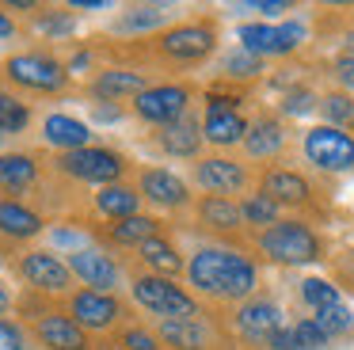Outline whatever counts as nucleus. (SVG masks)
<instances>
[{"instance_id": "f257e3e1", "label": "nucleus", "mask_w": 354, "mask_h": 350, "mask_svg": "<svg viewBox=\"0 0 354 350\" xmlns=\"http://www.w3.org/2000/svg\"><path fill=\"white\" fill-rule=\"evenodd\" d=\"M187 286L198 301L244 304L259 297V263L229 243H202L187 259Z\"/></svg>"}, {"instance_id": "f03ea898", "label": "nucleus", "mask_w": 354, "mask_h": 350, "mask_svg": "<svg viewBox=\"0 0 354 350\" xmlns=\"http://www.w3.org/2000/svg\"><path fill=\"white\" fill-rule=\"evenodd\" d=\"M130 297L156 320H202V301L176 278H160V274H130Z\"/></svg>"}, {"instance_id": "7ed1b4c3", "label": "nucleus", "mask_w": 354, "mask_h": 350, "mask_svg": "<svg viewBox=\"0 0 354 350\" xmlns=\"http://www.w3.org/2000/svg\"><path fill=\"white\" fill-rule=\"evenodd\" d=\"M255 251L267 255L270 263L305 266V263H316V259L324 255V243L301 217H282L278 225L255 232Z\"/></svg>"}, {"instance_id": "20e7f679", "label": "nucleus", "mask_w": 354, "mask_h": 350, "mask_svg": "<svg viewBox=\"0 0 354 350\" xmlns=\"http://www.w3.org/2000/svg\"><path fill=\"white\" fill-rule=\"evenodd\" d=\"M217 50V23L214 19H187L160 30L153 38V53L164 65H198Z\"/></svg>"}, {"instance_id": "39448f33", "label": "nucleus", "mask_w": 354, "mask_h": 350, "mask_svg": "<svg viewBox=\"0 0 354 350\" xmlns=\"http://www.w3.org/2000/svg\"><path fill=\"white\" fill-rule=\"evenodd\" d=\"M54 167L62 175L77 183H95V187H111V183H122L126 175V156L115 149H103V145H88V149H77V152H57Z\"/></svg>"}, {"instance_id": "423d86ee", "label": "nucleus", "mask_w": 354, "mask_h": 350, "mask_svg": "<svg viewBox=\"0 0 354 350\" xmlns=\"http://www.w3.org/2000/svg\"><path fill=\"white\" fill-rule=\"evenodd\" d=\"M16 274L27 282V289L39 297H69L73 293V270L57 251H46V248H31L16 259Z\"/></svg>"}, {"instance_id": "0eeeda50", "label": "nucleus", "mask_w": 354, "mask_h": 350, "mask_svg": "<svg viewBox=\"0 0 354 350\" xmlns=\"http://www.w3.org/2000/svg\"><path fill=\"white\" fill-rule=\"evenodd\" d=\"M65 312L84 327L88 335H107L126 324V304L118 293H100V289H73L65 297Z\"/></svg>"}, {"instance_id": "6e6552de", "label": "nucleus", "mask_w": 354, "mask_h": 350, "mask_svg": "<svg viewBox=\"0 0 354 350\" xmlns=\"http://www.w3.org/2000/svg\"><path fill=\"white\" fill-rule=\"evenodd\" d=\"M4 80L16 84V88L27 91H42V95H54L69 84V65H62L50 53H12L4 61Z\"/></svg>"}, {"instance_id": "1a4fd4ad", "label": "nucleus", "mask_w": 354, "mask_h": 350, "mask_svg": "<svg viewBox=\"0 0 354 350\" xmlns=\"http://www.w3.org/2000/svg\"><path fill=\"white\" fill-rule=\"evenodd\" d=\"M27 335L42 350H95L92 335L77 324L65 308H39L27 316Z\"/></svg>"}, {"instance_id": "9d476101", "label": "nucleus", "mask_w": 354, "mask_h": 350, "mask_svg": "<svg viewBox=\"0 0 354 350\" xmlns=\"http://www.w3.org/2000/svg\"><path fill=\"white\" fill-rule=\"evenodd\" d=\"M301 152H305V160L313 167H320V172H339V175L354 172V137L339 126H328V122L305 129Z\"/></svg>"}, {"instance_id": "9b49d317", "label": "nucleus", "mask_w": 354, "mask_h": 350, "mask_svg": "<svg viewBox=\"0 0 354 350\" xmlns=\"http://www.w3.org/2000/svg\"><path fill=\"white\" fill-rule=\"evenodd\" d=\"M191 179L198 183L206 194H244L248 187H252V172H248V164H240V160L232 156H198L191 164Z\"/></svg>"}, {"instance_id": "f8f14e48", "label": "nucleus", "mask_w": 354, "mask_h": 350, "mask_svg": "<svg viewBox=\"0 0 354 350\" xmlns=\"http://www.w3.org/2000/svg\"><path fill=\"white\" fill-rule=\"evenodd\" d=\"M187 107H191V88L187 84H153L133 99V114L141 122H153L156 129L183 118Z\"/></svg>"}, {"instance_id": "ddd939ff", "label": "nucleus", "mask_w": 354, "mask_h": 350, "mask_svg": "<svg viewBox=\"0 0 354 350\" xmlns=\"http://www.w3.org/2000/svg\"><path fill=\"white\" fill-rule=\"evenodd\" d=\"M240 42L255 57H286L305 42V27L301 23H244L240 27Z\"/></svg>"}, {"instance_id": "4468645a", "label": "nucleus", "mask_w": 354, "mask_h": 350, "mask_svg": "<svg viewBox=\"0 0 354 350\" xmlns=\"http://www.w3.org/2000/svg\"><path fill=\"white\" fill-rule=\"evenodd\" d=\"M69 270L73 278L80 282L84 289H100V293H115L122 286V266L115 263V255L103 248H80V251H69Z\"/></svg>"}, {"instance_id": "2eb2a0df", "label": "nucleus", "mask_w": 354, "mask_h": 350, "mask_svg": "<svg viewBox=\"0 0 354 350\" xmlns=\"http://www.w3.org/2000/svg\"><path fill=\"white\" fill-rule=\"evenodd\" d=\"M138 194H141V202L156 205V210H168V213H179L191 205V187L176 172H168V167H141Z\"/></svg>"}, {"instance_id": "dca6fc26", "label": "nucleus", "mask_w": 354, "mask_h": 350, "mask_svg": "<svg viewBox=\"0 0 354 350\" xmlns=\"http://www.w3.org/2000/svg\"><path fill=\"white\" fill-rule=\"evenodd\" d=\"M232 327H236V335L244 342L267 347L270 335H274L278 327H286V320H282V308H278L270 297H252V301L232 308Z\"/></svg>"}, {"instance_id": "f3484780", "label": "nucleus", "mask_w": 354, "mask_h": 350, "mask_svg": "<svg viewBox=\"0 0 354 350\" xmlns=\"http://www.w3.org/2000/svg\"><path fill=\"white\" fill-rule=\"evenodd\" d=\"M259 194H267L278 210H308L313 205V183L293 167H267L259 175Z\"/></svg>"}, {"instance_id": "a211bd4d", "label": "nucleus", "mask_w": 354, "mask_h": 350, "mask_svg": "<svg viewBox=\"0 0 354 350\" xmlns=\"http://www.w3.org/2000/svg\"><path fill=\"white\" fill-rule=\"evenodd\" d=\"M145 88H153V84H149V73H138V68H100V73L92 76V84H88V91H92L100 103L138 99Z\"/></svg>"}, {"instance_id": "6ab92c4d", "label": "nucleus", "mask_w": 354, "mask_h": 350, "mask_svg": "<svg viewBox=\"0 0 354 350\" xmlns=\"http://www.w3.org/2000/svg\"><path fill=\"white\" fill-rule=\"evenodd\" d=\"M202 122L194 118L191 111L183 114V118L168 122V126L156 129V145H160V152H168V156L176 160H198V149H202Z\"/></svg>"}, {"instance_id": "aec40b11", "label": "nucleus", "mask_w": 354, "mask_h": 350, "mask_svg": "<svg viewBox=\"0 0 354 350\" xmlns=\"http://www.w3.org/2000/svg\"><path fill=\"white\" fill-rule=\"evenodd\" d=\"M153 331L164 350H214V331L206 320H156Z\"/></svg>"}, {"instance_id": "412c9836", "label": "nucleus", "mask_w": 354, "mask_h": 350, "mask_svg": "<svg viewBox=\"0 0 354 350\" xmlns=\"http://www.w3.org/2000/svg\"><path fill=\"white\" fill-rule=\"evenodd\" d=\"M46 232V217L35 213L31 205L16 202V198H0V240L8 243H24Z\"/></svg>"}, {"instance_id": "4be33fe9", "label": "nucleus", "mask_w": 354, "mask_h": 350, "mask_svg": "<svg viewBox=\"0 0 354 350\" xmlns=\"http://www.w3.org/2000/svg\"><path fill=\"white\" fill-rule=\"evenodd\" d=\"M42 141L54 145L57 152H77L92 145V126L73 114H46L42 118Z\"/></svg>"}, {"instance_id": "5701e85b", "label": "nucleus", "mask_w": 354, "mask_h": 350, "mask_svg": "<svg viewBox=\"0 0 354 350\" xmlns=\"http://www.w3.org/2000/svg\"><path fill=\"white\" fill-rule=\"evenodd\" d=\"M194 217H198V225H206L209 232H217V236H229V232H240V228H244L240 202L221 198V194H202L198 202H194Z\"/></svg>"}, {"instance_id": "b1692460", "label": "nucleus", "mask_w": 354, "mask_h": 350, "mask_svg": "<svg viewBox=\"0 0 354 350\" xmlns=\"http://www.w3.org/2000/svg\"><path fill=\"white\" fill-rule=\"evenodd\" d=\"M286 149V129L274 114H263L248 126V137H244V152L252 160H274L278 152Z\"/></svg>"}, {"instance_id": "393cba45", "label": "nucleus", "mask_w": 354, "mask_h": 350, "mask_svg": "<svg viewBox=\"0 0 354 350\" xmlns=\"http://www.w3.org/2000/svg\"><path fill=\"white\" fill-rule=\"evenodd\" d=\"M39 183V156L35 152H0V190L24 194Z\"/></svg>"}, {"instance_id": "a878e982", "label": "nucleus", "mask_w": 354, "mask_h": 350, "mask_svg": "<svg viewBox=\"0 0 354 350\" xmlns=\"http://www.w3.org/2000/svg\"><path fill=\"white\" fill-rule=\"evenodd\" d=\"M138 259H141V270H145V274H160V278H176L179 270H187L183 255H179L176 243H171L164 232L141 243V248H138Z\"/></svg>"}, {"instance_id": "bb28decb", "label": "nucleus", "mask_w": 354, "mask_h": 350, "mask_svg": "<svg viewBox=\"0 0 354 350\" xmlns=\"http://www.w3.org/2000/svg\"><path fill=\"white\" fill-rule=\"evenodd\" d=\"M202 137H206L214 149H232V145H244L248 122L240 111H206V118H202Z\"/></svg>"}, {"instance_id": "cd10ccee", "label": "nucleus", "mask_w": 354, "mask_h": 350, "mask_svg": "<svg viewBox=\"0 0 354 350\" xmlns=\"http://www.w3.org/2000/svg\"><path fill=\"white\" fill-rule=\"evenodd\" d=\"M95 210L115 225V221L138 217L141 213V194H138V187H130V183H111V187L95 190Z\"/></svg>"}, {"instance_id": "c85d7f7f", "label": "nucleus", "mask_w": 354, "mask_h": 350, "mask_svg": "<svg viewBox=\"0 0 354 350\" xmlns=\"http://www.w3.org/2000/svg\"><path fill=\"white\" fill-rule=\"evenodd\" d=\"M103 236H107V243H115V248H141L145 240L160 236V221L149 217V213H138V217H126V221L107 225Z\"/></svg>"}, {"instance_id": "c756f323", "label": "nucleus", "mask_w": 354, "mask_h": 350, "mask_svg": "<svg viewBox=\"0 0 354 350\" xmlns=\"http://www.w3.org/2000/svg\"><path fill=\"white\" fill-rule=\"evenodd\" d=\"M27 126H31V107L16 91L0 88V133L12 137V133H24Z\"/></svg>"}, {"instance_id": "7c9ffc66", "label": "nucleus", "mask_w": 354, "mask_h": 350, "mask_svg": "<svg viewBox=\"0 0 354 350\" xmlns=\"http://www.w3.org/2000/svg\"><path fill=\"white\" fill-rule=\"evenodd\" d=\"M240 217H244V225H255V228H270L282 221V210H278L274 202H270L267 194H244L240 198Z\"/></svg>"}, {"instance_id": "2f4dec72", "label": "nucleus", "mask_w": 354, "mask_h": 350, "mask_svg": "<svg viewBox=\"0 0 354 350\" xmlns=\"http://www.w3.org/2000/svg\"><path fill=\"white\" fill-rule=\"evenodd\" d=\"M316 111L324 114V122L328 126H354V95H346V91H328V95H320V107Z\"/></svg>"}, {"instance_id": "473e14b6", "label": "nucleus", "mask_w": 354, "mask_h": 350, "mask_svg": "<svg viewBox=\"0 0 354 350\" xmlns=\"http://www.w3.org/2000/svg\"><path fill=\"white\" fill-rule=\"evenodd\" d=\"M259 73H263V57L248 53L244 46L221 57V76H225V80H255Z\"/></svg>"}, {"instance_id": "72a5a7b5", "label": "nucleus", "mask_w": 354, "mask_h": 350, "mask_svg": "<svg viewBox=\"0 0 354 350\" xmlns=\"http://www.w3.org/2000/svg\"><path fill=\"white\" fill-rule=\"evenodd\" d=\"M118 350H164V342L156 339L153 327L122 324V327H118Z\"/></svg>"}, {"instance_id": "f704fd0d", "label": "nucleus", "mask_w": 354, "mask_h": 350, "mask_svg": "<svg viewBox=\"0 0 354 350\" xmlns=\"http://www.w3.org/2000/svg\"><path fill=\"white\" fill-rule=\"evenodd\" d=\"M164 19H168V12H164L160 4H153V8H130V12L118 15L115 27L118 30H149V27H160Z\"/></svg>"}, {"instance_id": "c9c22d12", "label": "nucleus", "mask_w": 354, "mask_h": 350, "mask_svg": "<svg viewBox=\"0 0 354 350\" xmlns=\"http://www.w3.org/2000/svg\"><path fill=\"white\" fill-rule=\"evenodd\" d=\"M301 301L313 304V312H320L328 304H339V289L328 278H305L301 282Z\"/></svg>"}, {"instance_id": "e433bc0d", "label": "nucleus", "mask_w": 354, "mask_h": 350, "mask_svg": "<svg viewBox=\"0 0 354 350\" xmlns=\"http://www.w3.org/2000/svg\"><path fill=\"white\" fill-rule=\"evenodd\" d=\"M313 320L324 327V331H328V339H331V335H346V331L354 327V312L346 308L343 301H339V304H328V308H320V312H313Z\"/></svg>"}, {"instance_id": "4c0bfd02", "label": "nucleus", "mask_w": 354, "mask_h": 350, "mask_svg": "<svg viewBox=\"0 0 354 350\" xmlns=\"http://www.w3.org/2000/svg\"><path fill=\"white\" fill-rule=\"evenodd\" d=\"M293 327V339H297V350H324L328 347V331H324L320 324H316L313 316H305V320H297V324H290Z\"/></svg>"}, {"instance_id": "58836bf2", "label": "nucleus", "mask_w": 354, "mask_h": 350, "mask_svg": "<svg viewBox=\"0 0 354 350\" xmlns=\"http://www.w3.org/2000/svg\"><path fill=\"white\" fill-rule=\"evenodd\" d=\"M316 107H320V95H313L308 88H293V91H286V99H282V114H293V118L313 114Z\"/></svg>"}, {"instance_id": "ea45409f", "label": "nucleus", "mask_w": 354, "mask_h": 350, "mask_svg": "<svg viewBox=\"0 0 354 350\" xmlns=\"http://www.w3.org/2000/svg\"><path fill=\"white\" fill-rule=\"evenodd\" d=\"M27 327L16 324V320H4L0 316V350H27Z\"/></svg>"}, {"instance_id": "a19ab883", "label": "nucleus", "mask_w": 354, "mask_h": 350, "mask_svg": "<svg viewBox=\"0 0 354 350\" xmlns=\"http://www.w3.org/2000/svg\"><path fill=\"white\" fill-rule=\"evenodd\" d=\"M331 76L339 80V88L346 91V95H354V53H339L335 61H331Z\"/></svg>"}, {"instance_id": "79ce46f5", "label": "nucleus", "mask_w": 354, "mask_h": 350, "mask_svg": "<svg viewBox=\"0 0 354 350\" xmlns=\"http://www.w3.org/2000/svg\"><path fill=\"white\" fill-rule=\"evenodd\" d=\"M240 12H259L263 19H274L282 12H293V4H286V0H255V4H240Z\"/></svg>"}, {"instance_id": "37998d69", "label": "nucleus", "mask_w": 354, "mask_h": 350, "mask_svg": "<svg viewBox=\"0 0 354 350\" xmlns=\"http://www.w3.org/2000/svg\"><path fill=\"white\" fill-rule=\"evenodd\" d=\"M42 30L54 35V38H62V35H69V30H73V19H69V15H54V12H50L46 19H42Z\"/></svg>"}, {"instance_id": "c03bdc74", "label": "nucleus", "mask_w": 354, "mask_h": 350, "mask_svg": "<svg viewBox=\"0 0 354 350\" xmlns=\"http://www.w3.org/2000/svg\"><path fill=\"white\" fill-rule=\"evenodd\" d=\"M270 350H297V339H293V327L286 324V327H278L274 335H270V342H267Z\"/></svg>"}, {"instance_id": "a18cd8bd", "label": "nucleus", "mask_w": 354, "mask_h": 350, "mask_svg": "<svg viewBox=\"0 0 354 350\" xmlns=\"http://www.w3.org/2000/svg\"><path fill=\"white\" fill-rule=\"evenodd\" d=\"M12 35H16V23H12V15L0 8V38H12Z\"/></svg>"}, {"instance_id": "49530a36", "label": "nucleus", "mask_w": 354, "mask_h": 350, "mask_svg": "<svg viewBox=\"0 0 354 350\" xmlns=\"http://www.w3.org/2000/svg\"><path fill=\"white\" fill-rule=\"evenodd\" d=\"M92 114H95L100 122H115V118H118V111H115V107H100V103L92 107Z\"/></svg>"}, {"instance_id": "de8ad7c7", "label": "nucleus", "mask_w": 354, "mask_h": 350, "mask_svg": "<svg viewBox=\"0 0 354 350\" xmlns=\"http://www.w3.org/2000/svg\"><path fill=\"white\" fill-rule=\"evenodd\" d=\"M12 304H16V297L8 293V286H0V316H4V312H8Z\"/></svg>"}, {"instance_id": "09e8293b", "label": "nucleus", "mask_w": 354, "mask_h": 350, "mask_svg": "<svg viewBox=\"0 0 354 350\" xmlns=\"http://www.w3.org/2000/svg\"><path fill=\"white\" fill-rule=\"evenodd\" d=\"M73 8H88V12H103V0H73Z\"/></svg>"}, {"instance_id": "8fccbe9b", "label": "nucleus", "mask_w": 354, "mask_h": 350, "mask_svg": "<svg viewBox=\"0 0 354 350\" xmlns=\"http://www.w3.org/2000/svg\"><path fill=\"white\" fill-rule=\"evenodd\" d=\"M346 42H351V53H354V35H351V38H346Z\"/></svg>"}, {"instance_id": "3c124183", "label": "nucleus", "mask_w": 354, "mask_h": 350, "mask_svg": "<svg viewBox=\"0 0 354 350\" xmlns=\"http://www.w3.org/2000/svg\"><path fill=\"white\" fill-rule=\"evenodd\" d=\"M0 145H4V133H0Z\"/></svg>"}, {"instance_id": "603ef678", "label": "nucleus", "mask_w": 354, "mask_h": 350, "mask_svg": "<svg viewBox=\"0 0 354 350\" xmlns=\"http://www.w3.org/2000/svg\"><path fill=\"white\" fill-rule=\"evenodd\" d=\"M115 350H118V347H115Z\"/></svg>"}]
</instances>
